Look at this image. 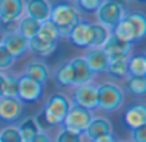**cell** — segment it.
Listing matches in <instances>:
<instances>
[{
    "instance_id": "cell-1",
    "label": "cell",
    "mask_w": 146,
    "mask_h": 142,
    "mask_svg": "<svg viewBox=\"0 0 146 142\" xmlns=\"http://www.w3.org/2000/svg\"><path fill=\"white\" fill-rule=\"evenodd\" d=\"M111 33H114L122 41L129 42L132 45L135 42L142 41L146 35L145 14L141 12L124 13L123 18Z\"/></svg>"
},
{
    "instance_id": "cell-2",
    "label": "cell",
    "mask_w": 146,
    "mask_h": 142,
    "mask_svg": "<svg viewBox=\"0 0 146 142\" xmlns=\"http://www.w3.org/2000/svg\"><path fill=\"white\" fill-rule=\"evenodd\" d=\"M51 23L55 26L58 35L60 38H68L72 30L81 22V15L78 9L69 3H58L53 5L49 18Z\"/></svg>"
},
{
    "instance_id": "cell-3",
    "label": "cell",
    "mask_w": 146,
    "mask_h": 142,
    "mask_svg": "<svg viewBox=\"0 0 146 142\" xmlns=\"http://www.w3.org/2000/svg\"><path fill=\"white\" fill-rule=\"evenodd\" d=\"M71 105L72 102L67 95L60 94V92L50 95L46 99L44 109L41 110L49 127L51 128L63 124Z\"/></svg>"
},
{
    "instance_id": "cell-4",
    "label": "cell",
    "mask_w": 146,
    "mask_h": 142,
    "mask_svg": "<svg viewBox=\"0 0 146 142\" xmlns=\"http://www.w3.org/2000/svg\"><path fill=\"white\" fill-rule=\"evenodd\" d=\"M124 102V91L113 82H104L98 86V109L113 113L121 109Z\"/></svg>"
},
{
    "instance_id": "cell-5",
    "label": "cell",
    "mask_w": 146,
    "mask_h": 142,
    "mask_svg": "<svg viewBox=\"0 0 146 142\" xmlns=\"http://www.w3.org/2000/svg\"><path fill=\"white\" fill-rule=\"evenodd\" d=\"M92 118H94L92 112L80 106V105L72 104L62 125H63V128L71 131V132L83 135L86 128L90 124V122L92 120Z\"/></svg>"
},
{
    "instance_id": "cell-6",
    "label": "cell",
    "mask_w": 146,
    "mask_h": 142,
    "mask_svg": "<svg viewBox=\"0 0 146 142\" xmlns=\"http://www.w3.org/2000/svg\"><path fill=\"white\" fill-rule=\"evenodd\" d=\"M124 15V9L119 7L115 3L108 1V0H103L100 7L96 10V18H98V23L105 27L109 31H114L118 23Z\"/></svg>"
},
{
    "instance_id": "cell-7",
    "label": "cell",
    "mask_w": 146,
    "mask_h": 142,
    "mask_svg": "<svg viewBox=\"0 0 146 142\" xmlns=\"http://www.w3.org/2000/svg\"><path fill=\"white\" fill-rule=\"evenodd\" d=\"M73 104L80 105L90 112L98 109V86L87 83L76 87L73 91Z\"/></svg>"
},
{
    "instance_id": "cell-8",
    "label": "cell",
    "mask_w": 146,
    "mask_h": 142,
    "mask_svg": "<svg viewBox=\"0 0 146 142\" xmlns=\"http://www.w3.org/2000/svg\"><path fill=\"white\" fill-rule=\"evenodd\" d=\"M0 44L10 53L14 59L23 56L28 51V40L17 31H8L3 35Z\"/></svg>"
},
{
    "instance_id": "cell-9",
    "label": "cell",
    "mask_w": 146,
    "mask_h": 142,
    "mask_svg": "<svg viewBox=\"0 0 146 142\" xmlns=\"http://www.w3.org/2000/svg\"><path fill=\"white\" fill-rule=\"evenodd\" d=\"M105 54L108 55L109 60H118V59H127L131 56L132 53V44L122 41L114 33L110 32L106 42L103 48Z\"/></svg>"
},
{
    "instance_id": "cell-10",
    "label": "cell",
    "mask_w": 146,
    "mask_h": 142,
    "mask_svg": "<svg viewBox=\"0 0 146 142\" xmlns=\"http://www.w3.org/2000/svg\"><path fill=\"white\" fill-rule=\"evenodd\" d=\"M42 89L44 86L38 85L37 82H33L32 79L27 78V77L21 76L17 99L22 104H33L40 100L41 95H42Z\"/></svg>"
},
{
    "instance_id": "cell-11",
    "label": "cell",
    "mask_w": 146,
    "mask_h": 142,
    "mask_svg": "<svg viewBox=\"0 0 146 142\" xmlns=\"http://www.w3.org/2000/svg\"><path fill=\"white\" fill-rule=\"evenodd\" d=\"M69 64H71L72 69V86L78 87L87 83H92L95 74L88 68L83 56H76V58L71 59Z\"/></svg>"
},
{
    "instance_id": "cell-12",
    "label": "cell",
    "mask_w": 146,
    "mask_h": 142,
    "mask_svg": "<svg viewBox=\"0 0 146 142\" xmlns=\"http://www.w3.org/2000/svg\"><path fill=\"white\" fill-rule=\"evenodd\" d=\"M25 14V0H0V20L4 24L17 23Z\"/></svg>"
},
{
    "instance_id": "cell-13",
    "label": "cell",
    "mask_w": 146,
    "mask_h": 142,
    "mask_svg": "<svg viewBox=\"0 0 146 142\" xmlns=\"http://www.w3.org/2000/svg\"><path fill=\"white\" fill-rule=\"evenodd\" d=\"M23 114V104L15 97H0V120L15 123Z\"/></svg>"
},
{
    "instance_id": "cell-14",
    "label": "cell",
    "mask_w": 146,
    "mask_h": 142,
    "mask_svg": "<svg viewBox=\"0 0 146 142\" xmlns=\"http://www.w3.org/2000/svg\"><path fill=\"white\" fill-rule=\"evenodd\" d=\"M83 59L95 76L100 73H105L106 68L109 65V61H110L105 51L101 48H88L86 50L85 55H83Z\"/></svg>"
},
{
    "instance_id": "cell-15",
    "label": "cell",
    "mask_w": 146,
    "mask_h": 142,
    "mask_svg": "<svg viewBox=\"0 0 146 142\" xmlns=\"http://www.w3.org/2000/svg\"><path fill=\"white\" fill-rule=\"evenodd\" d=\"M51 8L49 0H25V14L41 23L50 18Z\"/></svg>"
},
{
    "instance_id": "cell-16",
    "label": "cell",
    "mask_w": 146,
    "mask_h": 142,
    "mask_svg": "<svg viewBox=\"0 0 146 142\" xmlns=\"http://www.w3.org/2000/svg\"><path fill=\"white\" fill-rule=\"evenodd\" d=\"M113 133V125H111L110 120L105 117H94L92 120L90 122L88 127L86 128L85 133L86 138L92 142H95L99 138L108 136Z\"/></svg>"
},
{
    "instance_id": "cell-17",
    "label": "cell",
    "mask_w": 146,
    "mask_h": 142,
    "mask_svg": "<svg viewBox=\"0 0 146 142\" xmlns=\"http://www.w3.org/2000/svg\"><path fill=\"white\" fill-rule=\"evenodd\" d=\"M23 76L32 79L33 82H37L41 86H45L49 82V79H50L51 73H50V68H49L44 61L33 60V61H30V63L25 67V73H23Z\"/></svg>"
},
{
    "instance_id": "cell-18",
    "label": "cell",
    "mask_w": 146,
    "mask_h": 142,
    "mask_svg": "<svg viewBox=\"0 0 146 142\" xmlns=\"http://www.w3.org/2000/svg\"><path fill=\"white\" fill-rule=\"evenodd\" d=\"M124 124L129 129L146 125V106L144 104H133L124 113Z\"/></svg>"
},
{
    "instance_id": "cell-19",
    "label": "cell",
    "mask_w": 146,
    "mask_h": 142,
    "mask_svg": "<svg viewBox=\"0 0 146 142\" xmlns=\"http://www.w3.org/2000/svg\"><path fill=\"white\" fill-rule=\"evenodd\" d=\"M109 35H110V31L99 24L98 22L90 23L88 24V48H103Z\"/></svg>"
},
{
    "instance_id": "cell-20",
    "label": "cell",
    "mask_w": 146,
    "mask_h": 142,
    "mask_svg": "<svg viewBox=\"0 0 146 142\" xmlns=\"http://www.w3.org/2000/svg\"><path fill=\"white\" fill-rule=\"evenodd\" d=\"M88 24H90L88 22L81 20L72 30V32L68 36V40L73 46L80 49L88 48Z\"/></svg>"
},
{
    "instance_id": "cell-21",
    "label": "cell",
    "mask_w": 146,
    "mask_h": 142,
    "mask_svg": "<svg viewBox=\"0 0 146 142\" xmlns=\"http://www.w3.org/2000/svg\"><path fill=\"white\" fill-rule=\"evenodd\" d=\"M41 22L33 19V18H30L27 15H23L22 18L17 20V24H15V31L18 33L26 37L27 40H31L32 37H35L37 35L38 30H40Z\"/></svg>"
},
{
    "instance_id": "cell-22",
    "label": "cell",
    "mask_w": 146,
    "mask_h": 142,
    "mask_svg": "<svg viewBox=\"0 0 146 142\" xmlns=\"http://www.w3.org/2000/svg\"><path fill=\"white\" fill-rule=\"evenodd\" d=\"M53 78L58 87L64 89V87L72 86V69L69 60L62 61L59 65H56V68L54 69Z\"/></svg>"
},
{
    "instance_id": "cell-23",
    "label": "cell",
    "mask_w": 146,
    "mask_h": 142,
    "mask_svg": "<svg viewBox=\"0 0 146 142\" xmlns=\"http://www.w3.org/2000/svg\"><path fill=\"white\" fill-rule=\"evenodd\" d=\"M127 72L131 77H146V56L136 54L127 59Z\"/></svg>"
},
{
    "instance_id": "cell-24",
    "label": "cell",
    "mask_w": 146,
    "mask_h": 142,
    "mask_svg": "<svg viewBox=\"0 0 146 142\" xmlns=\"http://www.w3.org/2000/svg\"><path fill=\"white\" fill-rule=\"evenodd\" d=\"M17 128L21 135V138H22V142H30L36 135H38V133L41 132V131L38 129L33 117H27L26 119H23L22 122L17 125Z\"/></svg>"
},
{
    "instance_id": "cell-25",
    "label": "cell",
    "mask_w": 146,
    "mask_h": 142,
    "mask_svg": "<svg viewBox=\"0 0 146 142\" xmlns=\"http://www.w3.org/2000/svg\"><path fill=\"white\" fill-rule=\"evenodd\" d=\"M58 44H48L40 41L37 37H32L31 40H28V50L32 51L33 54H36L37 56L41 58H48L50 56L54 51L56 50Z\"/></svg>"
},
{
    "instance_id": "cell-26",
    "label": "cell",
    "mask_w": 146,
    "mask_h": 142,
    "mask_svg": "<svg viewBox=\"0 0 146 142\" xmlns=\"http://www.w3.org/2000/svg\"><path fill=\"white\" fill-rule=\"evenodd\" d=\"M36 37L40 41H42V42H48V44H58L59 38H60L58 35V31H56L55 26L49 19L41 23L40 30H38Z\"/></svg>"
},
{
    "instance_id": "cell-27",
    "label": "cell",
    "mask_w": 146,
    "mask_h": 142,
    "mask_svg": "<svg viewBox=\"0 0 146 142\" xmlns=\"http://www.w3.org/2000/svg\"><path fill=\"white\" fill-rule=\"evenodd\" d=\"M127 59L110 60L105 73L114 79H126L127 77H128V72H127Z\"/></svg>"
},
{
    "instance_id": "cell-28",
    "label": "cell",
    "mask_w": 146,
    "mask_h": 142,
    "mask_svg": "<svg viewBox=\"0 0 146 142\" xmlns=\"http://www.w3.org/2000/svg\"><path fill=\"white\" fill-rule=\"evenodd\" d=\"M126 90L133 96H142L146 94V77H131L126 78Z\"/></svg>"
},
{
    "instance_id": "cell-29",
    "label": "cell",
    "mask_w": 146,
    "mask_h": 142,
    "mask_svg": "<svg viewBox=\"0 0 146 142\" xmlns=\"http://www.w3.org/2000/svg\"><path fill=\"white\" fill-rule=\"evenodd\" d=\"M18 87H19V77L15 74H4V85H3V96L15 97L18 96Z\"/></svg>"
},
{
    "instance_id": "cell-30",
    "label": "cell",
    "mask_w": 146,
    "mask_h": 142,
    "mask_svg": "<svg viewBox=\"0 0 146 142\" xmlns=\"http://www.w3.org/2000/svg\"><path fill=\"white\" fill-rule=\"evenodd\" d=\"M0 142H22L18 128L14 125L3 128L0 131Z\"/></svg>"
},
{
    "instance_id": "cell-31",
    "label": "cell",
    "mask_w": 146,
    "mask_h": 142,
    "mask_svg": "<svg viewBox=\"0 0 146 142\" xmlns=\"http://www.w3.org/2000/svg\"><path fill=\"white\" fill-rule=\"evenodd\" d=\"M15 63V59L10 55V53L0 44V72L10 69Z\"/></svg>"
},
{
    "instance_id": "cell-32",
    "label": "cell",
    "mask_w": 146,
    "mask_h": 142,
    "mask_svg": "<svg viewBox=\"0 0 146 142\" xmlns=\"http://www.w3.org/2000/svg\"><path fill=\"white\" fill-rule=\"evenodd\" d=\"M55 142H82V135L62 128L55 137Z\"/></svg>"
},
{
    "instance_id": "cell-33",
    "label": "cell",
    "mask_w": 146,
    "mask_h": 142,
    "mask_svg": "<svg viewBox=\"0 0 146 142\" xmlns=\"http://www.w3.org/2000/svg\"><path fill=\"white\" fill-rule=\"evenodd\" d=\"M101 3H103V0H78L76 3L77 4L76 8L86 13H96V10L100 7Z\"/></svg>"
},
{
    "instance_id": "cell-34",
    "label": "cell",
    "mask_w": 146,
    "mask_h": 142,
    "mask_svg": "<svg viewBox=\"0 0 146 142\" xmlns=\"http://www.w3.org/2000/svg\"><path fill=\"white\" fill-rule=\"evenodd\" d=\"M131 142H146V125L131 129Z\"/></svg>"
},
{
    "instance_id": "cell-35",
    "label": "cell",
    "mask_w": 146,
    "mask_h": 142,
    "mask_svg": "<svg viewBox=\"0 0 146 142\" xmlns=\"http://www.w3.org/2000/svg\"><path fill=\"white\" fill-rule=\"evenodd\" d=\"M30 142H53L50 138V136L46 132H40L38 135H36Z\"/></svg>"
},
{
    "instance_id": "cell-36",
    "label": "cell",
    "mask_w": 146,
    "mask_h": 142,
    "mask_svg": "<svg viewBox=\"0 0 146 142\" xmlns=\"http://www.w3.org/2000/svg\"><path fill=\"white\" fill-rule=\"evenodd\" d=\"M95 142H115V138H114L113 133H111V135H108V136H104V137L99 138V140H96Z\"/></svg>"
},
{
    "instance_id": "cell-37",
    "label": "cell",
    "mask_w": 146,
    "mask_h": 142,
    "mask_svg": "<svg viewBox=\"0 0 146 142\" xmlns=\"http://www.w3.org/2000/svg\"><path fill=\"white\" fill-rule=\"evenodd\" d=\"M108 1L115 3V4H118L119 7H122V8H123V9H126L127 4H128V1H127V0H108Z\"/></svg>"
},
{
    "instance_id": "cell-38",
    "label": "cell",
    "mask_w": 146,
    "mask_h": 142,
    "mask_svg": "<svg viewBox=\"0 0 146 142\" xmlns=\"http://www.w3.org/2000/svg\"><path fill=\"white\" fill-rule=\"evenodd\" d=\"M3 85H4V73L0 72V97H3Z\"/></svg>"
},
{
    "instance_id": "cell-39",
    "label": "cell",
    "mask_w": 146,
    "mask_h": 142,
    "mask_svg": "<svg viewBox=\"0 0 146 142\" xmlns=\"http://www.w3.org/2000/svg\"><path fill=\"white\" fill-rule=\"evenodd\" d=\"M136 1H140V3H145L146 0H136Z\"/></svg>"
},
{
    "instance_id": "cell-40",
    "label": "cell",
    "mask_w": 146,
    "mask_h": 142,
    "mask_svg": "<svg viewBox=\"0 0 146 142\" xmlns=\"http://www.w3.org/2000/svg\"><path fill=\"white\" fill-rule=\"evenodd\" d=\"M115 142H128V141H123V140H121V141H115Z\"/></svg>"
},
{
    "instance_id": "cell-41",
    "label": "cell",
    "mask_w": 146,
    "mask_h": 142,
    "mask_svg": "<svg viewBox=\"0 0 146 142\" xmlns=\"http://www.w3.org/2000/svg\"><path fill=\"white\" fill-rule=\"evenodd\" d=\"M0 40H1V37H0Z\"/></svg>"
},
{
    "instance_id": "cell-42",
    "label": "cell",
    "mask_w": 146,
    "mask_h": 142,
    "mask_svg": "<svg viewBox=\"0 0 146 142\" xmlns=\"http://www.w3.org/2000/svg\"><path fill=\"white\" fill-rule=\"evenodd\" d=\"M127 1H128V0H127Z\"/></svg>"
}]
</instances>
